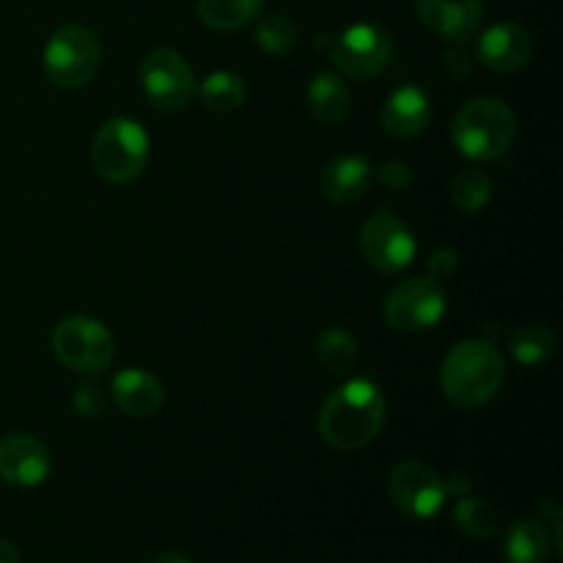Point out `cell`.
<instances>
[{"instance_id":"obj_12","label":"cell","mask_w":563,"mask_h":563,"mask_svg":"<svg viewBox=\"0 0 563 563\" xmlns=\"http://www.w3.org/2000/svg\"><path fill=\"white\" fill-rule=\"evenodd\" d=\"M53 471L49 449L33 434H5L0 440V478L11 487H38Z\"/></svg>"},{"instance_id":"obj_26","label":"cell","mask_w":563,"mask_h":563,"mask_svg":"<svg viewBox=\"0 0 563 563\" xmlns=\"http://www.w3.org/2000/svg\"><path fill=\"white\" fill-rule=\"evenodd\" d=\"M256 44L267 55H289L297 44V27L284 14L262 16L256 22Z\"/></svg>"},{"instance_id":"obj_25","label":"cell","mask_w":563,"mask_h":563,"mask_svg":"<svg viewBox=\"0 0 563 563\" xmlns=\"http://www.w3.org/2000/svg\"><path fill=\"white\" fill-rule=\"evenodd\" d=\"M451 201L460 212H478L493 201V179L484 170H462L451 181Z\"/></svg>"},{"instance_id":"obj_33","label":"cell","mask_w":563,"mask_h":563,"mask_svg":"<svg viewBox=\"0 0 563 563\" xmlns=\"http://www.w3.org/2000/svg\"><path fill=\"white\" fill-rule=\"evenodd\" d=\"M143 563H192L190 559H185L181 553H157L152 559H146Z\"/></svg>"},{"instance_id":"obj_10","label":"cell","mask_w":563,"mask_h":563,"mask_svg":"<svg viewBox=\"0 0 563 563\" xmlns=\"http://www.w3.org/2000/svg\"><path fill=\"white\" fill-rule=\"evenodd\" d=\"M357 245H361L363 258L372 264L377 273L396 275L405 273L412 262H416V236H412L410 225L394 212H377L361 225L357 234Z\"/></svg>"},{"instance_id":"obj_14","label":"cell","mask_w":563,"mask_h":563,"mask_svg":"<svg viewBox=\"0 0 563 563\" xmlns=\"http://www.w3.org/2000/svg\"><path fill=\"white\" fill-rule=\"evenodd\" d=\"M478 60L487 66L489 71L498 75H509V71L522 69L533 55V38L517 22H498V25L487 27L478 38L476 47Z\"/></svg>"},{"instance_id":"obj_30","label":"cell","mask_w":563,"mask_h":563,"mask_svg":"<svg viewBox=\"0 0 563 563\" xmlns=\"http://www.w3.org/2000/svg\"><path fill=\"white\" fill-rule=\"evenodd\" d=\"M445 71H449L454 80H462V77H467V71H471V60H467V55L462 53V49H454V53L445 55Z\"/></svg>"},{"instance_id":"obj_1","label":"cell","mask_w":563,"mask_h":563,"mask_svg":"<svg viewBox=\"0 0 563 563\" xmlns=\"http://www.w3.org/2000/svg\"><path fill=\"white\" fill-rule=\"evenodd\" d=\"M388 401L372 379H350L324 399L319 434L335 451H357L372 443L385 427Z\"/></svg>"},{"instance_id":"obj_27","label":"cell","mask_w":563,"mask_h":563,"mask_svg":"<svg viewBox=\"0 0 563 563\" xmlns=\"http://www.w3.org/2000/svg\"><path fill=\"white\" fill-rule=\"evenodd\" d=\"M104 407H108V394H104L102 385L93 383V379L80 383L75 388V394H71V410L80 418L104 416Z\"/></svg>"},{"instance_id":"obj_24","label":"cell","mask_w":563,"mask_h":563,"mask_svg":"<svg viewBox=\"0 0 563 563\" xmlns=\"http://www.w3.org/2000/svg\"><path fill=\"white\" fill-rule=\"evenodd\" d=\"M555 344L559 339L548 324H528L511 335V357L522 366H539L553 355Z\"/></svg>"},{"instance_id":"obj_15","label":"cell","mask_w":563,"mask_h":563,"mask_svg":"<svg viewBox=\"0 0 563 563\" xmlns=\"http://www.w3.org/2000/svg\"><path fill=\"white\" fill-rule=\"evenodd\" d=\"M383 130L390 137H399V141H410L418 137L432 121V99L423 91L421 86H401L385 99L383 113Z\"/></svg>"},{"instance_id":"obj_5","label":"cell","mask_w":563,"mask_h":563,"mask_svg":"<svg viewBox=\"0 0 563 563\" xmlns=\"http://www.w3.org/2000/svg\"><path fill=\"white\" fill-rule=\"evenodd\" d=\"M102 66V42L86 25H64L44 47V71L58 88H82Z\"/></svg>"},{"instance_id":"obj_11","label":"cell","mask_w":563,"mask_h":563,"mask_svg":"<svg viewBox=\"0 0 563 563\" xmlns=\"http://www.w3.org/2000/svg\"><path fill=\"white\" fill-rule=\"evenodd\" d=\"M388 493L390 500L416 520H432L449 500L443 476L418 460H407L394 467L388 478Z\"/></svg>"},{"instance_id":"obj_19","label":"cell","mask_w":563,"mask_h":563,"mask_svg":"<svg viewBox=\"0 0 563 563\" xmlns=\"http://www.w3.org/2000/svg\"><path fill=\"white\" fill-rule=\"evenodd\" d=\"M553 548V531L548 522L542 517H528L511 526L504 550L509 563H544Z\"/></svg>"},{"instance_id":"obj_9","label":"cell","mask_w":563,"mask_h":563,"mask_svg":"<svg viewBox=\"0 0 563 563\" xmlns=\"http://www.w3.org/2000/svg\"><path fill=\"white\" fill-rule=\"evenodd\" d=\"M445 291L438 278H410L396 284L383 302V317L399 333H423L445 317Z\"/></svg>"},{"instance_id":"obj_16","label":"cell","mask_w":563,"mask_h":563,"mask_svg":"<svg viewBox=\"0 0 563 563\" xmlns=\"http://www.w3.org/2000/svg\"><path fill=\"white\" fill-rule=\"evenodd\" d=\"M110 396L132 418H152L165 405L163 383L143 368H124L115 374Z\"/></svg>"},{"instance_id":"obj_32","label":"cell","mask_w":563,"mask_h":563,"mask_svg":"<svg viewBox=\"0 0 563 563\" xmlns=\"http://www.w3.org/2000/svg\"><path fill=\"white\" fill-rule=\"evenodd\" d=\"M0 563H20V553H16L14 544H9L5 539H0Z\"/></svg>"},{"instance_id":"obj_7","label":"cell","mask_w":563,"mask_h":563,"mask_svg":"<svg viewBox=\"0 0 563 563\" xmlns=\"http://www.w3.org/2000/svg\"><path fill=\"white\" fill-rule=\"evenodd\" d=\"M141 86L148 102L163 113H181L198 93L196 75L185 55L170 47H154L141 60Z\"/></svg>"},{"instance_id":"obj_20","label":"cell","mask_w":563,"mask_h":563,"mask_svg":"<svg viewBox=\"0 0 563 563\" xmlns=\"http://www.w3.org/2000/svg\"><path fill=\"white\" fill-rule=\"evenodd\" d=\"M264 9V0H198V16L212 31H240L242 25L256 20Z\"/></svg>"},{"instance_id":"obj_3","label":"cell","mask_w":563,"mask_h":563,"mask_svg":"<svg viewBox=\"0 0 563 563\" xmlns=\"http://www.w3.org/2000/svg\"><path fill=\"white\" fill-rule=\"evenodd\" d=\"M454 146L462 157L476 163L500 159L517 137V115L504 99L476 97L460 108L451 126Z\"/></svg>"},{"instance_id":"obj_21","label":"cell","mask_w":563,"mask_h":563,"mask_svg":"<svg viewBox=\"0 0 563 563\" xmlns=\"http://www.w3.org/2000/svg\"><path fill=\"white\" fill-rule=\"evenodd\" d=\"M198 97L212 113H234L245 104L247 88L245 80L234 71H212L207 80L198 86Z\"/></svg>"},{"instance_id":"obj_4","label":"cell","mask_w":563,"mask_h":563,"mask_svg":"<svg viewBox=\"0 0 563 563\" xmlns=\"http://www.w3.org/2000/svg\"><path fill=\"white\" fill-rule=\"evenodd\" d=\"M91 165L110 185H130L148 165V132L135 119H110L91 143Z\"/></svg>"},{"instance_id":"obj_31","label":"cell","mask_w":563,"mask_h":563,"mask_svg":"<svg viewBox=\"0 0 563 563\" xmlns=\"http://www.w3.org/2000/svg\"><path fill=\"white\" fill-rule=\"evenodd\" d=\"M443 482H445V493L456 495V498L467 495V493H471V487H473V482L465 476V473H451V476L443 478Z\"/></svg>"},{"instance_id":"obj_13","label":"cell","mask_w":563,"mask_h":563,"mask_svg":"<svg viewBox=\"0 0 563 563\" xmlns=\"http://www.w3.org/2000/svg\"><path fill=\"white\" fill-rule=\"evenodd\" d=\"M416 11L429 31L454 44L476 36L484 20L482 0H416Z\"/></svg>"},{"instance_id":"obj_29","label":"cell","mask_w":563,"mask_h":563,"mask_svg":"<svg viewBox=\"0 0 563 563\" xmlns=\"http://www.w3.org/2000/svg\"><path fill=\"white\" fill-rule=\"evenodd\" d=\"M456 267H460V253L454 247H438L432 253V258H429V273L438 280L451 278L456 273Z\"/></svg>"},{"instance_id":"obj_2","label":"cell","mask_w":563,"mask_h":563,"mask_svg":"<svg viewBox=\"0 0 563 563\" xmlns=\"http://www.w3.org/2000/svg\"><path fill=\"white\" fill-rule=\"evenodd\" d=\"M506 377L504 355L493 341L467 339L449 350L440 366V388L460 410L484 407L500 390Z\"/></svg>"},{"instance_id":"obj_22","label":"cell","mask_w":563,"mask_h":563,"mask_svg":"<svg viewBox=\"0 0 563 563\" xmlns=\"http://www.w3.org/2000/svg\"><path fill=\"white\" fill-rule=\"evenodd\" d=\"M454 522L462 533L471 539H489L498 533V509L487 498L462 495L454 506Z\"/></svg>"},{"instance_id":"obj_6","label":"cell","mask_w":563,"mask_h":563,"mask_svg":"<svg viewBox=\"0 0 563 563\" xmlns=\"http://www.w3.org/2000/svg\"><path fill=\"white\" fill-rule=\"evenodd\" d=\"M53 352L66 368L80 374L108 372L115 357L113 333L91 317H66L53 330Z\"/></svg>"},{"instance_id":"obj_28","label":"cell","mask_w":563,"mask_h":563,"mask_svg":"<svg viewBox=\"0 0 563 563\" xmlns=\"http://www.w3.org/2000/svg\"><path fill=\"white\" fill-rule=\"evenodd\" d=\"M374 179H377L379 185L388 187V190L401 192L416 181V174H412L410 165L401 163V159H388V163H383L379 168H374Z\"/></svg>"},{"instance_id":"obj_18","label":"cell","mask_w":563,"mask_h":563,"mask_svg":"<svg viewBox=\"0 0 563 563\" xmlns=\"http://www.w3.org/2000/svg\"><path fill=\"white\" fill-rule=\"evenodd\" d=\"M308 108H311L313 119L319 124H344L352 108L350 88H346V82L335 71H319L311 80V86H308Z\"/></svg>"},{"instance_id":"obj_17","label":"cell","mask_w":563,"mask_h":563,"mask_svg":"<svg viewBox=\"0 0 563 563\" xmlns=\"http://www.w3.org/2000/svg\"><path fill=\"white\" fill-rule=\"evenodd\" d=\"M374 185V165L357 154H344L324 165L319 190L333 203H355Z\"/></svg>"},{"instance_id":"obj_23","label":"cell","mask_w":563,"mask_h":563,"mask_svg":"<svg viewBox=\"0 0 563 563\" xmlns=\"http://www.w3.org/2000/svg\"><path fill=\"white\" fill-rule=\"evenodd\" d=\"M317 357L330 374H350L357 363L355 335L341 328H328L317 341Z\"/></svg>"},{"instance_id":"obj_8","label":"cell","mask_w":563,"mask_h":563,"mask_svg":"<svg viewBox=\"0 0 563 563\" xmlns=\"http://www.w3.org/2000/svg\"><path fill=\"white\" fill-rule=\"evenodd\" d=\"M328 53L335 69L352 80H374L394 60V38L374 22H357L330 42Z\"/></svg>"}]
</instances>
